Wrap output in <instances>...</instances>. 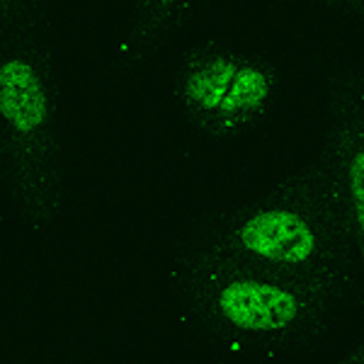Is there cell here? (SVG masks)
<instances>
[{"mask_svg":"<svg viewBox=\"0 0 364 364\" xmlns=\"http://www.w3.org/2000/svg\"><path fill=\"white\" fill-rule=\"evenodd\" d=\"M199 250L328 289L355 304L362 316L355 260L311 158L306 168L274 170L228 187L209 216Z\"/></svg>","mask_w":364,"mask_h":364,"instance_id":"obj_1","label":"cell"},{"mask_svg":"<svg viewBox=\"0 0 364 364\" xmlns=\"http://www.w3.org/2000/svg\"><path fill=\"white\" fill-rule=\"evenodd\" d=\"M195 296L202 321L228 352L252 360H345L362 328L348 299L202 250Z\"/></svg>","mask_w":364,"mask_h":364,"instance_id":"obj_2","label":"cell"},{"mask_svg":"<svg viewBox=\"0 0 364 364\" xmlns=\"http://www.w3.org/2000/svg\"><path fill=\"white\" fill-rule=\"evenodd\" d=\"M296 90L299 68L287 51L228 39L187 63L178 100L202 134L238 141L267 127Z\"/></svg>","mask_w":364,"mask_h":364,"instance_id":"obj_3","label":"cell"},{"mask_svg":"<svg viewBox=\"0 0 364 364\" xmlns=\"http://www.w3.org/2000/svg\"><path fill=\"white\" fill-rule=\"evenodd\" d=\"M311 161L318 168L350 245L364 316V78L343 80L328 92L316 119ZM350 360H364V321L345 355V362Z\"/></svg>","mask_w":364,"mask_h":364,"instance_id":"obj_4","label":"cell"},{"mask_svg":"<svg viewBox=\"0 0 364 364\" xmlns=\"http://www.w3.org/2000/svg\"><path fill=\"white\" fill-rule=\"evenodd\" d=\"M0 112L20 134H34L46 122V95L27 61L0 66Z\"/></svg>","mask_w":364,"mask_h":364,"instance_id":"obj_5","label":"cell"},{"mask_svg":"<svg viewBox=\"0 0 364 364\" xmlns=\"http://www.w3.org/2000/svg\"><path fill=\"white\" fill-rule=\"evenodd\" d=\"M228 3H257V5H277V8L306 10L321 13L345 25L364 27V0H228Z\"/></svg>","mask_w":364,"mask_h":364,"instance_id":"obj_6","label":"cell"}]
</instances>
